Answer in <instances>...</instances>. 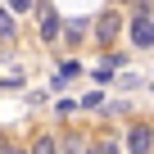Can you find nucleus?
<instances>
[{
  "label": "nucleus",
  "mask_w": 154,
  "mask_h": 154,
  "mask_svg": "<svg viewBox=\"0 0 154 154\" xmlns=\"http://www.w3.org/2000/svg\"><path fill=\"white\" fill-rule=\"evenodd\" d=\"M122 32V18H118V9H104L95 23H91V36L100 41V45H113V36Z\"/></svg>",
  "instance_id": "obj_2"
},
{
  "label": "nucleus",
  "mask_w": 154,
  "mask_h": 154,
  "mask_svg": "<svg viewBox=\"0 0 154 154\" xmlns=\"http://www.w3.org/2000/svg\"><path fill=\"white\" fill-rule=\"evenodd\" d=\"M95 154H122V145H118V140H100V145H95Z\"/></svg>",
  "instance_id": "obj_10"
},
{
  "label": "nucleus",
  "mask_w": 154,
  "mask_h": 154,
  "mask_svg": "<svg viewBox=\"0 0 154 154\" xmlns=\"http://www.w3.org/2000/svg\"><path fill=\"white\" fill-rule=\"evenodd\" d=\"M14 36V9H0V41Z\"/></svg>",
  "instance_id": "obj_8"
},
{
  "label": "nucleus",
  "mask_w": 154,
  "mask_h": 154,
  "mask_svg": "<svg viewBox=\"0 0 154 154\" xmlns=\"http://www.w3.org/2000/svg\"><path fill=\"white\" fill-rule=\"evenodd\" d=\"M86 32H91V23H86V18H68V23H63V41H68V45H77Z\"/></svg>",
  "instance_id": "obj_5"
},
{
  "label": "nucleus",
  "mask_w": 154,
  "mask_h": 154,
  "mask_svg": "<svg viewBox=\"0 0 154 154\" xmlns=\"http://www.w3.org/2000/svg\"><path fill=\"white\" fill-rule=\"evenodd\" d=\"M27 154H59V140H54V136H36Z\"/></svg>",
  "instance_id": "obj_7"
},
{
  "label": "nucleus",
  "mask_w": 154,
  "mask_h": 154,
  "mask_svg": "<svg viewBox=\"0 0 154 154\" xmlns=\"http://www.w3.org/2000/svg\"><path fill=\"white\" fill-rule=\"evenodd\" d=\"M149 145H154V127L149 122H131L127 127V149L131 154H149Z\"/></svg>",
  "instance_id": "obj_3"
},
{
  "label": "nucleus",
  "mask_w": 154,
  "mask_h": 154,
  "mask_svg": "<svg viewBox=\"0 0 154 154\" xmlns=\"http://www.w3.org/2000/svg\"><path fill=\"white\" fill-rule=\"evenodd\" d=\"M9 9H14V14H27V9H32V0H9Z\"/></svg>",
  "instance_id": "obj_11"
},
{
  "label": "nucleus",
  "mask_w": 154,
  "mask_h": 154,
  "mask_svg": "<svg viewBox=\"0 0 154 154\" xmlns=\"http://www.w3.org/2000/svg\"><path fill=\"white\" fill-rule=\"evenodd\" d=\"M68 77H77V63H72V59H63V63H59V82H68Z\"/></svg>",
  "instance_id": "obj_9"
},
{
  "label": "nucleus",
  "mask_w": 154,
  "mask_h": 154,
  "mask_svg": "<svg viewBox=\"0 0 154 154\" xmlns=\"http://www.w3.org/2000/svg\"><path fill=\"white\" fill-rule=\"evenodd\" d=\"M131 45H136V50H149V45H154V18H149V14H136V18H131Z\"/></svg>",
  "instance_id": "obj_4"
},
{
  "label": "nucleus",
  "mask_w": 154,
  "mask_h": 154,
  "mask_svg": "<svg viewBox=\"0 0 154 154\" xmlns=\"http://www.w3.org/2000/svg\"><path fill=\"white\" fill-rule=\"evenodd\" d=\"M0 154H23V149H18V145H9L5 136H0Z\"/></svg>",
  "instance_id": "obj_12"
},
{
  "label": "nucleus",
  "mask_w": 154,
  "mask_h": 154,
  "mask_svg": "<svg viewBox=\"0 0 154 154\" xmlns=\"http://www.w3.org/2000/svg\"><path fill=\"white\" fill-rule=\"evenodd\" d=\"M36 36H41L45 45H54V41L63 36V18H59L50 5H36Z\"/></svg>",
  "instance_id": "obj_1"
},
{
  "label": "nucleus",
  "mask_w": 154,
  "mask_h": 154,
  "mask_svg": "<svg viewBox=\"0 0 154 154\" xmlns=\"http://www.w3.org/2000/svg\"><path fill=\"white\" fill-rule=\"evenodd\" d=\"M59 154H91V149H86V140H82V136H72V131H68V136L59 140Z\"/></svg>",
  "instance_id": "obj_6"
}]
</instances>
